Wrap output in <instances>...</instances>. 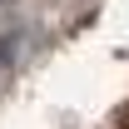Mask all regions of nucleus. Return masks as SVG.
I'll return each mask as SVG.
<instances>
[{
  "mask_svg": "<svg viewBox=\"0 0 129 129\" xmlns=\"http://www.w3.org/2000/svg\"><path fill=\"white\" fill-rule=\"evenodd\" d=\"M15 55V40H0V70H5V60Z\"/></svg>",
  "mask_w": 129,
  "mask_h": 129,
  "instance_id": "obj_1",
  "label": "nucleus"
}]
</instances>
